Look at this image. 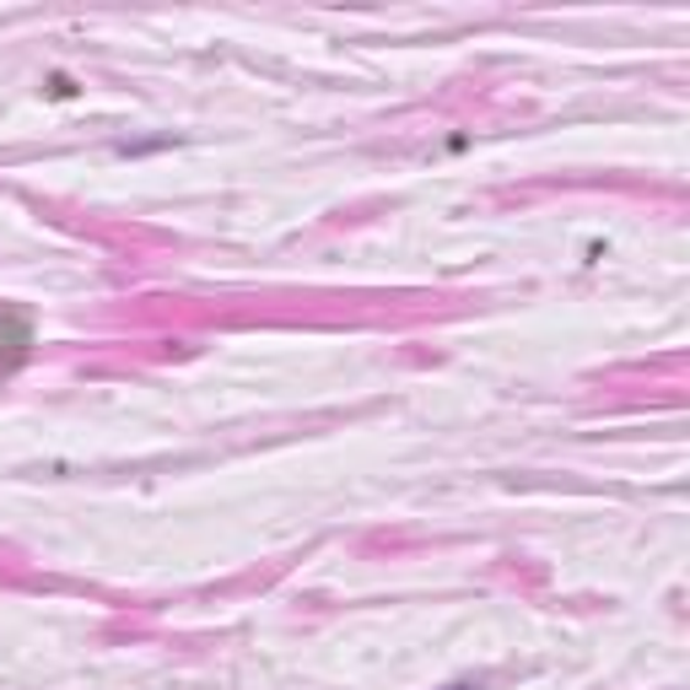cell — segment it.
<instances>
[{
  "label": "cell",
  "instance_id": "cell-2",
  "mask_svg": "<svg viewBox=\"0 0 690 690\" xmlns=\"http://www.w3.org/2000/svg\"><path fill=\"white\" fill-rule=\"evenodd\" d=\"M448 690H480V686H470V680H464V686H448Z\"/></svg>",
  "mask_w": 690,
  "mask_h": 690
},
{
  "label": "cell",
  "instance_id": "cell-1",
  "mask_svg": "<svg viewBox=\"0 0 690 690\" xmlns=\"http://www.w3.org/2000/svg\"><path fill=\"white\" fill-rule=\"evenodd\" d=\"M33 351V324L16 308H0V377H11Z\"/></svg>",
  "mask_w": 690,
  "mask_h": 690
}]
</instances>
